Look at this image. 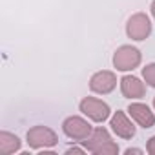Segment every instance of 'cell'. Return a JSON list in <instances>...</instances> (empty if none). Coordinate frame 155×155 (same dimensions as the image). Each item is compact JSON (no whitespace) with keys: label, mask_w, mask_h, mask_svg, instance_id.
<instances>
[{"label":"cell","mask_w":155,"mask_h":155,"mask_svg":"<svg viewBox=\"0 0 155 155\" xmlns=\"http://www.w3.org/2000/svg\"><path fill=\"white\" fill-rule=\"evenodd\" d=\"M84 148L95 155H115L119 153V146L115 140H111L110 137V131L106 128H95L93 133L82 140Z\"/></svg>","instance_id":"1"},{"label":"cell","mask_w":155,"mask_h":155,"mask_svg":"<svg viewBox=\"0 0 155 155\" xmlns=\"http://www.w3.org/2000/svg\"><path fill=\"white\" fill-rule=\"evenodd\" d=\"M28 144L33 150H46V148H53L58 142L57 133L48 128V126H33L31 130H28Z\"/></svg>","instance_id":"2"},{"label":"cell","mask_w":155,"mask_h":155,"mask_svg":"<svg viewBox=\"0 0 155 155\" xmlns=\"http://www.w3.org/2000/svg\"><path fill=\"white\" fill-rule=\"evenodd\" d=\"M62 131L69 137V139H73V140H86L91 133H93V128H91V124L86 120V119H82V117H77V115H71V117H68L64 122H62Z\"/></svg>","instance_id":"3"},{"label":"cell","mask_w":155,"mask_h":155,"mask_svg":"<svg viewBox=\"0 0 155 155\" xmlns=\"http://www.w3.org/2000/svg\"><path fill=\"white\" fill-rule=\"evenodd\" d=\"M140 51L133 46H120L113 55V66L117 71H131L140 64Z\"/></svg>","instance_id":"4"},{"label":"cell","mask_w":155,"mask_h":155,"mask_svg":"<svg viewBox=\"0 0 155 155\" xmlns=\"http://www.w3.org/2000/svg\"><path fill=\"white\" fill-rule=\"evenodd\" d=\"M151 33V20L146 13H135L128 18L126 35L131 40H146Z\"/></svg>","instance_id":"5"},{"label":"cell","mask_w":155,"mask_h":155,"mask_svg":"<svg viewBox=\"0 0 155 155\" xmlns=\"http://www.w3.org/2000/svg\"><path fill=\"white\" fill-rule=\"evenodd\" d=\"M79 108H81V111H82L88 119H91L93 122H104V120L110 117V113H111L110 106H108L104 101L95 99V97H84V99L81 101Z\"/></svg>","instance_id":"6"},{"label":"cell","mask_w":155,"mask_h":155,"mask_svg":"<svg viewBox=\"0 0 155 155\" xmlns=\"http://www.w3.org/2000/svg\"><path fill=\"white\" fill-rule=\"evenodd\" d=\"M117 86V75L113 71H97L91 75L90 79V90L93 93H99V95H106V93H111Z\"/></svg>","instance_id":"7"},{"label":"cell","mask_w":155,"mask_h":155,"mask_svg":"<svg viewBox=\"0 0 155 155\" xmlns=\"http://www.w3.org/2000/svg\"><path fill=\"white\" fill-rule=\"evenodd\" d=\"M128 113H130V117H131L139 126H142L144 130L155 126V115H153V111L148 108V104L133 102V104H130Z\"/></svg>","instance_id":"8"},{"label":"cell","mask_w":155,"mask_h":155,"mask_svg":"<svg viewBox=\"0 0 155 155\" xmlns=\"http://www.w3.org/2000/svg\"><path fill=\"white\" fill-rule=\"evenodd\" d=\"M110 126L117 133V137H120V139H133L135 137V126L124 111H115Z\"/></svg>","instance_id":"9"},{"label":"cell","mask_w":155,"mask_h":155,"mask_svg":"<svg viewBox=\"0 0 155 155\" xmlns=\"http://www.w3.org/2000/svg\"><path fill=\"white\" fill-rule=\"evenodd\" d=\"M120 91L126 99H142L146 95V86L133 75H124L120 79Z\"/></svg>","instance_id":"10"},{"label":"cell","mask_w":155,"mask_h":155,"mask_svg":"<svg viewBox=\"0 0 155 155\" xmlns=\"http://www.w3.org/2000/svg\"><path fill=\"white\" fill-rule=\"evenodd\" d=\"M22 146V140L9 133V131H0V155H11L15 151H18Z\"/></svg>","instance_id":"11"},{"label":"cell","mask_w":155,"mask_h":155,"mask_svg":"<svg viewBox=\"0 0 155 155\" xmlns=\"http://www.w3.org/2000/svg\"><path fill=\"white\" fill-rule=\"evenodd\" d=\"M142 79L146 81L148 86L155 88V62H151V64L142 68Z\"/></svg>","instance_id":"12"},{"label":"cell","mask_w":155,"mask_h":155,"mask_svg":"<svg viewBox=\"0 0 155 155\" xmlns=\"http://www.w3.org/2000/svg\"><path fill=\"white\" fill-rule=\"evenodd\" d=\"M146 151H148L150 155H155V135L148 140V144H146Z\"/></svg>","instance_id":"13"},{"label":"cell","mask_w":155,"mask_h":155,"mask_svg":"<svg viewBox=\"0 0 155 155\" xmlns=\"http://www.w3.org/2000/svg\"><path fill=\"white\" fill-rule=\"evenodd\" d=\"M73 151H75V153H82L84 150H82V148H77V146H73V148H68V150H66V153H73Z\"/></svg>","instance_id":"14"},{"label":"cell","mask_w":155,"mask_h":155,"mask_svg":"<svg viewBox=\"0 0 155 155\" xmlns=\"http://www.w3.org/2000/svg\"><path fill=\"white\" fill-rule=\"evenodd\" d=\"M124 153H126V155H131V153H142V150H137V148H128Z\"/></svg>","instance_id":"15"},{"label":"cell","mask_w":155,"mask_h":155,"mask_svg":"<svg viewBox=\"0 0 155 155\" xmlns=\"http://www.w3.org/2000/svg\"><path fill=\"white\" fill-rule=\"evenodd\" d=\"M151 15H153V18H155V0L151 2Z\"/></svg>","instance_id":"16"},{"label":"cell","mask_w":155,"mask_h":155,"mask_svg":"<svg viewBox=\"0 0 155 155\" xmlns=\"http://www.w3.org/2000/svg\"><path fill=\"white\" fill-rule=\"evenodd\" d=\"M153 108H155V97H153Z\"/></svg>","instance_id":"17"}]
</instances>
